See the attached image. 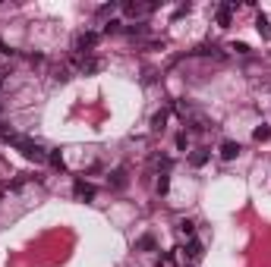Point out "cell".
Here are the masks:
<instances>
[{
	"label": "cell",
	"instance_id": "ba28073f",
	"mask_svg": "<svg viewBox=\"0 0 271 267\" xmlns=\"http://www.w3.org/2000/svg\"><path fill=\"white\" fill-rule=\"evenodd\" d=\"M208 157H211V151H208V148H196V151L189 154V163L199 170V167H205V163H208Z\"/></svg>",
	"mask_w": 271,
	"mask_h": 267
},
{
	"label": "cell",
	"instance_id": "9c48e42d",
	"mask_svg": "<svg viewBox=\"0 0 271 267\" xmlns=\"http://www.w3.org/2000/svg\"><path fill=\"white\" fill-rule=\"evenodd\" d=\"M186 258H189V261H199L202 255H205V248H202V242L199 239H189V245H186V252H183Z\"/></svg>",
	"mask_w": 271,
	"mask_h": 267
},
{
	"label": "cell",
	"instance_id": "2e32d148",
	"mask_svg": "<svg viewBox=\"0 0 271 267\" xmlns=\"http://www.w3.org/2000/svg\"><path fill=\"white\" fill-rule=\"evenodd\" d=\"M177 227H180V236H186V239H192V232H196V223L192 220H180Z\"/></svg>",
	"mask_w": 271,
	"mask_h": 267
},
{
	"label": "cell",
	"instance_id": "cb8c5ba5",
	"mask_svg": "<svg viewBox=\"0 0 271 267\" xmlns=\"http://www.w3.org/2000/svg\"><path fill=\"white\" fill-rule=\"evenodd\" d=\"M177 148H180V151H186V132H180V135H177Z\"/></svg>",
	"mask_w": 271,
	"mask_h": 267
},
{
	"label": "cell",
	"instance_id": "484cf974",
	"mask_svg": "<svg viewBox=\"0 0 271 267\" xmlns=\"http://www.w3.org/2000/svg\"><path fill=\"white\" fill-rule=\"evenodd\" d=\"M230 50H236V54H249V47H246V44H243V41H240V44H233Z\"/></svg>",
	"mask_w": 271,
	"mask_h": 267
},
{
	"label": "cell",
	"instance_id": "4316f807",
	"mask_svg": "<svg viewBox=\"0 0 271 267\" xmlns=\"http://www.w3.org/2000/svg\"><path fill=\"white\" fill-rule=\"evenodd\" d=\"M0 198H3V189H0Z\"/></svg>",
	"mask_w": 271,
	"mask_h": 267
},
{
	"label": "cell",
	"instance_id": "52a82bcc",
	"mask_svg": "<svg viewBox=\"0 0 271 267\" xmlns=\"http://www.w3.org/2000/svg\"><path fill=\"white\" fill-rule=\"evenodd\" d=\"M240 145H236V142H221V160H236V157H240Z\"/></svg>",
	"mask_w": 271,
	"mask_h": 267
},
{
	"label": "cell",
	"instance_id": "3957f363",
	"mask_svg": "<svg viewBox=\"0 0 271 267\" xmlns=\"http://www.w3.org/2000/svg\"><path fill=\"white\" fill-rule=\"evenodd\" d=\"M98 44V35L95 32H82V35H76V41H73V50L76 54H91V47Z\"/></svg>",
	"mask_w": 271,
	"mask_h": 267
},
{
	"label": "cell",
	"instance_id": "5b68a950",
	"mask_svg": "<svg viewBox=\"0 0 271 267\" xmlns=\"http://www.w3.org/2000/svg\"><path fill=\"white\" fill-rule=\"evenodd\" d=\"M76 198H79V201H91V198H95V186L86 183V179H76Z\"/></svg>",
	"mask_w": 271,
	"mask_h": 267
},
{
	"label": "cell",
	"instance_id": "d6986e66",
	"mask_svg": "<svg viewBox=\"0 0 271 267\" xmlns=\"http://www.w3.org/2000/svg\"><path fill=\"white\" fill-rule=\"evenodd\" d=\"M47 160H50V167H54V170H63V167H66L60 151H50V154H47Z\"/></svg>",
	"mask_w": 271,
	"mask_h": 267
},
{
	"label": "cell",
	"instance_id": "d4e9b609",
	"mask_svg": "<svg viewBox=\"0 0 271 267\" xmlns=\"http://www.w3.org/2000/svg\"><path fill=\"white\" fill-rule=\"evenodd\" d=\"M186 13H189V3H186V6H177V13H174V19H180V16H186Z\"/></svg>",
	"mask_w": 271,
	"mask_h": 267
},
{
	"label": "cell",
	"instance_id": "44dd1931",
	"mask_svg": "<svg viewBox=\"0 0 271 267\" xmlns=\"http://www.w3.org/2000/svg\"><path fill=\"white\" fill-rule=\"evenodd\" d=\"M104 32H107V35H114V32H123V25H120V22H117V19H111V22H107V25H104Z\"/></svg>",
	"mask_w": 271,
	"mask_h": 267
},
{
	"label": "cell",
	"instance_id": "4fadbf2b",
	"mask_svg": "<svg viewBox=\"0 0 271 267\" xmlns=\"http://www.w3.org/2000/svg\"><path fill=\"white\" fill-rule=\"evenodd\" d=\"M123 186H126V170L117 167L114 173H111V189H123Z\"/></svg>",
	"mask_w": 271,
	"mask_h": 267
},
{
	"label": "cell",
	"instance_id": "83f0119b",
	"mask_svg": "<svg viewBox=\"0 0 271 267\" xmlns=\"http://www.w3.org/2000/svg\"><path fill=\"white\" fill-rule=\"evenodd\" d=\"M0 82H3V76H0Z\"/></svg>",
	"mask_w": 271,
	"mask_h": 267
},
{
	"label": "cell",
	"instance_id": "7a4b0ae2",
	"mask_svg": "<svg viewBox=\"0 0 271 267\" xmlns=\"http://www.w3.org/2000/svg\"><path fill=\"white\" fill-rule=\"evenodd\" d=\"M177 114H180V119H183L186 126L196 129V132H205V129H211V119L202 114V110H196L192 104H186V101H180V104H177Z\"/></svg>",
	"mask_w": 271,
	"mask_h": 267
},
{
	"label": "cell",
	"instance_id": "8992f818",
	"mask_svg": "<svg viewBox=\"0 0 271 267\" xmlns=\"http://www.w3.org/2000/svg\"><path fill=\"white\" fill-rule=\"evenodd\" d=\"M236 6H240V3H221V6H218V25H221V29L230 25V16H233Z\"/></svg>",
	"mask_w": 271,
	"mask_h": 267
},
{
	"label": "cell",
	"instance_id": "ac0fdd59",
	"mask_svg": "<svg viewBox=\"0 0 271 267\" xmlns=\"http://www.w3.org/2000/svg\"><path fill=\"white\" fill-rule=\"evenodd\" d=\"M196 54H199V57H224V54H221V50H218L215 44H202V47L196 50Z\"/></svg>",
	"mask_w": 271,
	"mask_h": 267
},
{
	"label": "cell",
	"instance_id": "277c9868",
	"mask_svg": "<svg viewBox=\"0 0 271 267\" xmlns=\"http://www.w3.org/2000/svg\"><path fill=\"white\" fill-rule=\"evenodd\" d=\"M155 10H158V3H123V13L130 16V19L148 16V13H155Z\"/></svg>",
	"mask_w": 271,
	"mask_h": 267
},
{
	"label": "cell",
	"instance_id": "e0dca14e",
	"mask_svg": "<svg viewBox=\"0 0 271 267\" xmlns=\"http://www.w3.org/2000/svg\"><path fill=\"white\" fill-rule=\"evenodd\" d=\"M171 189V173H158V195H167Z\"/></svg>",
	"mask_w": 271,
	"mask_h": 267
},
{
	"label": "cell",
	"instance_id": "7c38bea8",
	"mask_svg": "<svg viewBox=\"0 0 271 267\" xmlns=\"http://www.w3.org/2000/svg\"><path fill=\"white\" fill-rule=\"evenodd\" d=\"M164 126H167V110H158V114L151 116V129H155V132H164Z\"/></svg>",
	"mask_w": 271,
	"mask_h": 267
},
{
	"label": "cell",
	"instance_id": "6da1fadb",
	"mask_svg": "<svg viewBox=\"0 0 271 267\" xmlns=\"http://www.w3.org/2000/svg\"><path fill=\"white\" fill-rule=\"evenodd\" d=\"M3 139L13 145L16 151L22 154V157H29V160H35V163H45L47 160V148L45 145H38V142H32V139H25V135H16V132H3Z\"/></svg>",
	"mask_w": 271,
	"mask_h": 267
},
{
	"label": "cell",
	"instance_id": "8fae6325",
	"mask_svg": "<svg viewBox=\"0 0 271 267\" xmlns=\"http://www.w3.org/2000/svg\"><path fill=\"white\" fill-rule=\"evenodd\" d=\"M256 29H259V35L265 38V41L271 38V22H268V16H265V13H259V16H256Z\"/></svg>",
	"mask_w": 271,
	"mask_h": 267
},
{
	"label": "cell",
	"instance_id": "9a60e30c",
	"mask_svg": "<svg viewBox=\"0 0 271 267\" xmlns=\"http://www.w3.org/2000/svg\"><path fill=\"white\" fill-rule=\"evenodd\" d=\"M252 139H256V142H268V139H271V126H265V123H262V126H256Z\"/></svg>",
	"mask_w": 271,
	"mask_h": 267
},
{
	"label": "cell",
	"instance_id": "30bf717a",
	"mask_svg": "<svg viewBox=\"0 0 271 267\" xmlns=\"http://www.w3.org/2000/svg\"><path fill=\"white\" fill-rule=\"evenodd\" d=\"M101 66H104V63H101L98 57H89V60H82V63H79V70H82V76H91V73H98Z\"/></svg>",
	"mask_w": 271,
	"mask_h": 267
},
{
	"label": "cell",
	"instance_id": "7402d4cb",
	"mask_svg": "<svg viewBox=\"0 0 271 267\" xmlns=\"http://www.w3.org/2000/svg\"><path fill=\"white\" fill-rule=\"evenodd\" d=\"M139 248H145V252H151V248H155V239H151V236H142V239H139Z\"/></svg>",
	"mask_w": 271,
	"mask_h": 267
},
{
	"label": "cell",
	"instance_id": "ffe728a7",
	"mask_svg": "<svg viewBox=\"0 0 271 267\" xmlns=\"http://www.w3.org/2000/svg\"><path fill=\"white\" fill-rule=\"evenodd\" d=\"M130 35H148V22H136V25H126Z\"/></svg>",
	"mask_w": 271,
	"mask_h": 267
},
{
	"label": "cell",
	"instance_id": "603a6c76",
	"mask_svg": "<svg viewBox=\"0 0 271 267\" xmlns=\"http://www.w3.org/2000/svg\"><path fill=\"white\" fill-rule=\"evenodd\" d=\"M117 10V3H107V6H101V10H98V16H101V19H104V16H111Z\"/></svg>",
	"mask_w": 271,
	"mask_h": 267
},
{
	"label": "cell",
	"instance_id": "5bb4252c",
	"mask_svg": "<svg viewBox=\"0 0 271 267\" xmlns=\"http://www.w3.org/2000/svg\"><path fill=\"white\" fill-rule=\"evenodd\" d=\"M50 76H54V82H70V70H66V66L60 63V66H54V73H50Z\"/></svg>",
	"mask_w": 271,
	"mask_h": 267
}]
</instances>
